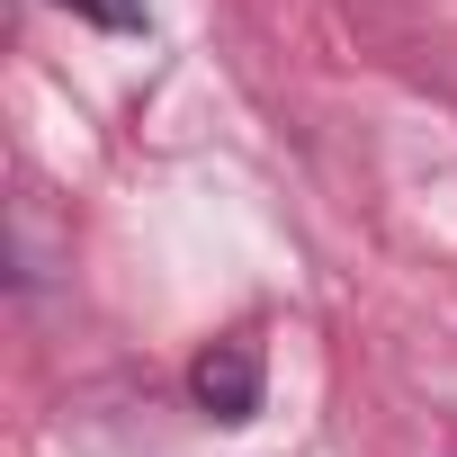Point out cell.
Masks as SVG:
<instances>
[{
	"mask_svg": "<svg viewBox=\"0 0 457 457\" xmlns=\"http://www.w3.org/2000/svg\"><path fill=\"white\" fill-rule=\"evenodd\" d=\"M261 341L252 332H224V341H206L197 359H188V395H197V412L206 421H252L261 412Z\"/></svg>",
	"mask_w": 457,
	"mask_h": 457,
	"instance_id": "cell-1",
	"label": "cell"
},
{
	"mask_svg": "<svg viewBox=\"0 0 457 457\" xmlns=\"http://www.w3.org/2000/svg\"><path fill=\"white\" fill-rule=\"evenodd\" d=\"M72 19H90V28H117V37H135L144 28V0H63Z\"/></svg>",
	"mask_w": 457,
	"mask_h": 457,
	"instance_id": "cell-2",
	"label": "cell"
}]
</instances>
